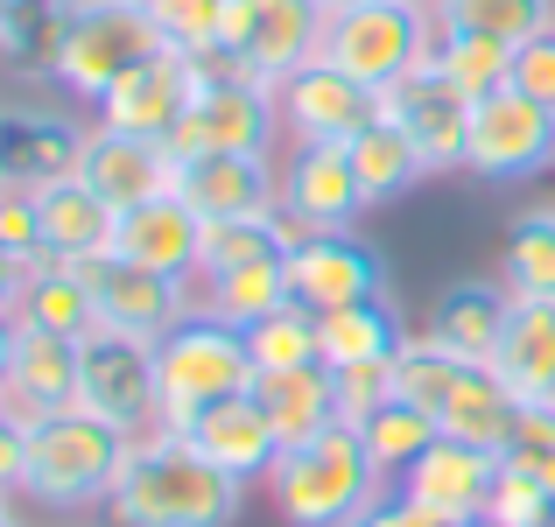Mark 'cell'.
Returning a JSON list of instances; mask_svg holds the SVG:
<instances>
[{
  "mask_svg": "<svg viewBox=\"0 0 555 527\" xmlns=\"http://www.w3.org/2000/svg\"><path fill=\"white\" fill-rule=\"evenodd\" d=\"M240 506L246 486L232 472H218L183 429H149L127 444L106 514L113 527H232Z\"/></svg>",
  "mask_w": 555,
  "mask_h": 527,
  "instance_id": "obj_1",
  "label": "cell"
},
{
  "mask_svg": "<svg viewBox=\"0 0 555 527\" xmlns=\"http://www.w3.org/2000/svg\"><path fill=\"white\" fill-rule=\"evenodd\" d=\"M127 444L113 422L85 415V408H64V415L28 422V450H22V486L14 500L42 506V514H92V506L113 500L120 486Z\"/></svg>",
  "mask_w": 555,
  "mask_h": 527,
  "instance_id": "obj_2",
  "label": "cell"
},
{
  "mask_svg": "<svg viewBox=\"0 0 555 527\" xmlns=\"http://www.w3.org/2000/svg\"><path fill=\"white\" fill-rule=\"evenodd\" d=\"M379 492H387V478L366 458L352 422H331L310 444H288L268 472V500L288 527H359Z\"/></svg>",
  "mask_w": 555,
  "mask_h": 527,
  "instance_id": "obj_3",
  "label": "cell"
},
{
  "mask_svg": "<svg viewBox=\"0 0 555 527\" xmlns=\"http://www.w3.org/2000/svg\"><path fill=\"white\" fill-rule=\"evenodd\" d=\"M190 64H197V92L169 134L177 163H190V155H282L288 127L268 78H246L225 50H197Z\"/></svg>",
  "mask_w": 555,
  "mask_h": 527,
  "instance_id": "obj_4",
  "label": "cell"
},
{
  "mask_svg": "<svg viewBox=\"0 0 555 527\" xmlns=\"http://www.w3.org/2000/svg\"><path fill=\"white\" fill-rule=\"evenodd\" d=\"M155 50H169V42H163V28L141 14V0H70L42 85H50L56 99L99 106V99H106L134 64H149Z\"/></svg>",
  "mask_w": 555,
  "mask_h": 527,
  "instance_id": "obj_5",
  "label": "cell"
},
{
  "mask_svg": "<svg viewBox=\"0 0 555 527\" xmlns=\"http://www.w3.org/2000/svg\"><path fill=\"white\" fill-rule=\"evenodd\" d=\"M254 351L246 331L218 324V317L190 310L163 345H155V387H163V429H190L204 408L232 401V394L254 387Z\"/></svg>",
  "mask_w": 555,
  "mask_h": 527,
  "instance_id": "obj_6",
  "label": "cell"
},
{
  "mask_svg": "<svg viewBox=\"0 0 555 527\" xmlns=\"http://www.w3.org/2000/svg\"><path fill=\"white\" fill-rule=\"evenodd\" d=\"M436 50V8L429 0H359V8H331L324 28V64H338L359 85H393Z\"/></svg>",
  "mask_w": 555,
  "mask_h": 527,
  "instance_id": "obj_7",
  "label": "cell"
},
{
  "mask_svg": "<svg viewBox=\"0 0 555 527\" xmlns=\"http://www.w3.org/2000/svg\"><path fill=\"white\" fill-rule=\"evenodd\" d=\"M78 408L113 422L120 436L163 429V387H155V345L127 331H85L78 338Z\"/></svg>",
  "mask_w": 555,
  "mask_h": 527,
  "instance_id": "obj_8",
  "label": "cell"
},
{
  "mask_svg": "<svg viewBox=\"0 0 555 527\" xmlns=\"http://www.w3.org/2000/svg\"><path fill=\"white\" fill-rule=\"evenodd\" d=\"M324 28H331V0H225L218 50H225L246 78L282 85L288 70L317 64Z\"/></svg>",
  "mask_w": 555,
  "mask_h": 527,
  "instance_id": "obj_9",
  "label": "cell"
},
{
  "mask_svg": "<svg viewBox=\"0 0 555 527\" xmlns=\"http://www.w3.org/2000/svg\"><path fill=\"white\" fill-rule=\"evenodd\" d=\"M548 163H555V106L514 92V85L472 99V141H464V169L472 176H486V183H528Z\"/></svg>",
  "mask_w": 555,
  "mask_h": 527,
  "instance_id": "obj_10",
  "label": "cell"
},
{
  "mask_svg": "<svg viewBox=\"0 0 555 527\" xmlns=\"http://www.w3.org/2000/svg\"><path fill=\"white\" fill-rule=\"evenodd\" d=\"M85 288H92V310L106 331H127V338L163 345L169 331L197 310V282H177V274H155L127 254H99L85 260Z\"/></svg>",
  "mask_w": 555,
  "mask_h": 527,
  "instance_id": "obj_11",
  "label": "cell"
},
{
  "mask_svg": "<svg viewBox=\"0 0 555 527\" xmlns=\"http://www.w3.org/2000/svg\"><path fill=\"white\" fill-rule=\"evenodd\" d=\"M78 113H64L56 99H8L0 92V190H50L78 169L85 149Z\"/></svg>",
  "mask_w": 555,
  "mask_h": 527,
  "instance_id": "obj_12",
  "label": "cell"
},
{
  "mask_svg": "<svg viewBox=\"0 0 555 527\" xmlns=\"http://www.w3.org/2000/svg\"><path fill=\"white\" fill-rule=\"evenodd\" d=\"M379 120L401 127V134L415 141V155L429 163V176L464 169V141H472V99H464L436 64H415L408 78L379 85Z\"/></svg>",
  "mask_w": 555,
  "mask_h": 527,
  "instance_id": "obj_13",
  "label": "cell"
},
{
  "mask_svg": "<svg viewBox=\"0 0 555 527\" xmlns=\"http://www.w3.org/2000/svg\"><path fill=\"white\" fill-rule=\"evenodd\" d=\"M366 204L373 197L352 169V141H288L282 218H296V232H352Z\"/></svg>",
  "mask_w": 555,
  "mask_h": 527,
  "instance_id": "obj_14",
  "label": "cell"
},
{
  "mask_svg": "<svg viewBox=\"0 0 555 527\" xmlns=\"http://www.w3.org/2000/svg\"><path fill=\"white\" fill-rule=\"evenodd\" d=\"M288 288L302 310H345V303L387 296V260L359 232H302L288 246Z\"/></svg>",
  "mask_w": 555,
  "mask_h": 527,
  "instance_id": "obj_15",
  "label": "cell"
},
{
  "mask_svg": "<svg viewBox=\"0 0 555 527\" xmlns=\"http://www.w3.org/2000/svg\"><path fill=\"white\" fill-rule=\"evenodd\" d=\"M274 99H282V127L288 141H352L366 134V127L379 120V92L359 78H345L338 64H302L288 70L282 85H274Z\"/></svg>",
  "mask_w": 555,
  "mask_h": 527,
  "instance_id": "obj_16",
  "label": "cell"
},
{
  "mask_svg": "<svg viewBox=\"0 0 555 527\" xmlns=\"http://www.w3.org/2000/svg\"><path fill=\"white\" fill-rule=\"evenodd\" d=\"M492 486H500V450H478V444H457V436H436L415 464H408L401 492L415 506H429L443 527H472L486 520L492 506Z\"/></svg>",
  "mask_w": 555,
  "mask_h": 527,
  "instance_id": "obj_17",
  "label": "cell"
},
{
  "mask_svg": "<svg viewBox=\"0 0 555 527\" xmlns=\"http://www.w3.org/2000/svg\"><path fill=\"white\" fill-rule=\"evenodd\" d=\"M70 176H78L85 190H99L113 211H134V204H149V197H169V183H177V155H169V141L120 134V127L92 120Z\"/></svg>",
  "mask_w": 555,
  "mask_h": 527,
  "instance_id": "obj_18",
  "label": "cell"
},
{
  "mask_svg": "<svg viewBox=\"0 0 555 527\" xmlns=\"http://www.w3.org/2000/svg\"><path fill=\"white\" fill-rule=\"evenodd\" d=\"M169 190H177L204 226L282 211V155H190V163H177V183Z\"/></svg>",
  "mask_w": 555,
  "mask_h": 527,
  "instance_id": "obj_19",
  "label": "cell"
},
{
  "mask_svg": "<svg viewBox=\"0 0 555 527\" xmlns=\"http://www.w3.org/2000/svg\"><path fill=\"white\" fill-rule=\"evenodd\" d=\"M190 92H197V64H190L183 50H155L149 64H134L120 85H113L106 99L92 106L99 127H120V134H149V141H169L190 106Z\"/></svg>",
  "mask_w": 555,
  "mask_h": 527,
  "instance_id": "obj_20",
  "label": "cell"
},
{
  "mask_svg": "<svg viewBox=\"0 0 555 527\" xmlns=\"http://www.w3.org/2000/svg\"><path fill=\"white\" fill-rule=\"evenodd\" d=\"M183 436H190V444H197L204 458L218 464V472L240 478V486H268L274 458H282V436H274L268 408L254 401V387L232 394V401H218V408H204V415L190 422Z\"/></svg>",
  "mask_w": 555,
  "mask_h": 527,
  "instance_id": "obj_21",
  "label": "cell"
},
{
  "mask_svg": "<svg viewBox=\"0 0 555 527\" xmlns=\"http://www.w3.org/2000/svg\"><path fill=\"white\" fill-rule=\"evenodd\" d=\"M506 317H514V288L500 274H472V282H443L436 288V310H429V338L457 359H478L492 365L500 359V338H506Z\"/></svg>",
  "mask_w": 555,
  "mask_h": 527,
  "instance_id": "obj_22",
  "label": "cell"
},
{
  "mask_svg": "<svg viewBox=\"0 0 555 527\" xmlns=\"http://www.w3.org/2000/svg\"><path fill=\"white\" fill-rule=\"evenodd\" d=\"M254 401L268 408L274 436L288 444H310L324 436L331 422H345V401H338V373L324 359H302V365H260L254 373Z\"/></svg>",
  "mask_w": 555,
  "mask_h": 527,
  "instance_id": "obj_23",
  "label": "cell"
},
{
  "mask_svg": "<svg viewBox=\"0 0 555 527\" xmlns=\"http://www.w3.org/2000/svg\"><path fill=\"white\" fill-rule=\"evenodd\" d=\"M0 401H8L22 422L78 408V338H56V331L22 324L14 365H8V380H0Z\"/></svg>",
  "mask_w": 555,
  "mask_h": 527,
  "instance_id": "obj_24",
  "label": "cell"
},
{
  "mask_svg": "<svg viewBox=\"0 0 555 527\" xmlns=\"http://www.w3.org/2000/svg\"><path fill=\"white\" fill-rule=\"evenodd\" d=\"M113 254L141 260L155 274H177V282H197V254H204V218L169 190V197H149L134 211H120V232H113Z\"/></svg>",
  "mask_w": 555,
  "mask_h": 527,
  "instance_id": "obj_25",
  "label": "cell"
},
{
  "mask_svg": "<svg viewBox=\"0 0 555 527\" xmlns=\"http://www.w3.org/2000/svg\"><path fill=\"white\" fill-rule=\"evenodd\" d=\"M520 408L528 401L500 380V365L464 359V373H457V387L443 394L436 422H443V436H457V444H478V450H500L506 458V444H514V429H520Z\"/></svg>",
  "mask_w": 555,
  "mask_h": 527,
  "instance_id": "obj_26",
  "label": "cell"
},
{
  "mask_svg": "<svg viewBox=\"0 0 555 527\" xmlns=\"http://www.w3.org/2000/svg\"><path fill=\"white\" fill-rule=\"evenodd\" d=\"M36 204H42V246H50V260H70V268H85V260L113 254L120 211H113L99 190H85L78 176H64V183L36 190Z\"/></svg>",
  "mask_w": 555,
  "mask_h": 527,
  "instance_id": "obj_27",
  "label": "cell"
},
{
  "mask_svg": "<svg viewBox=\"0 0 555 527\" xmlns=\"http://www.w3.org/2000/svg\"><path fill=\"white\" fill-rule=\"evenodd\" d=\"M500 380L520 394V401H555V303H520L506 317V338H500Z\"/></svg>",
  "mask_w": 555,
  "mask_h": 527,
  "instance_id": "obj_28",
  "label": "cell"
},
{
  "mask_svg": "<svg viewBox=\"0 0 555 527\" xmlns=\"http://www.w3.org/2000/svg\"><path fill=\"white\" fill-rule=\"evenodd\" d=\"M288 303H296V288H288V254L232 268V274H204L197 282V310L218 317V324H232V331H254L260 317L288 310Z\"/></svg>",
  "mask_w": 555,
  "mask_h": 527,
  "instance_id": "obj_29",
  "label": "cell"
},
{
  "mask_svg": "<svg viewBox=\"0 0 555 527\" xmlns=\"http://www.w3.org/2000/svg\"><path fill=\"white\" fill-rule=\"evenodd\" d=\"M14 317L36 324V331H56V338H85V331H99L85 268H70V260H42V268H28L22 296H14Z\"/></svg>",
  "mask_w": 555,
  "mask_h": 527,
  "instance_id": "obj_30",
  "label": "cell"
},
{
  "mask_svg": "<svg viewBox=\"0 0 555 527\" xmlns=\"http://www.w3.org/2000/svg\"><path fill=\"white\" fill-rule=\"evenodd\" d=\"M401 345H408V331H401V317L387 310V296L379 303H345V310H317V351H324L331 373L393 359Z\"/></svg>",
  "mask_w": 555,
  "mask_h": 527,
  "instance_id": "obj_31",
  "label": "cell"
},
{
  "mask_svg": "<svg viewBox=\"0 0 555 527\" xmlns=\"http://www.w3.org/2000/svg\"><path fill=\"white\" fill-rule=\"evenodd\" d=\"M296 240H302V232H296V218H282V211H260V218H218V226H204L197 282H204V274L254 268V260H282Z\"/></svg>",
  "mask_w": 555,
  "mask_h": 527,
  "instance_id": "obj_32",
  "label": "cell"
},
{
  "mask_svg": "<svg viewBox=\"0 0 555 527\" xmlns=\"http://www.w3.org/2000/svg\"><path fill=\"white\" fill-rule=\"evenodd\" d=\"M500 282L520 303H555V204H534L500 240Z\"/></svg>",
  "mask_w": 555,
  "mask_h": 527,
  "instance_id": "obj_33",
  "label": "cell"
},
{
  "mask_svg": "<svg viewBox=\"0 0 555 527\" xmlns=\"http://www.w3.org/2000/svg\"><path fill=\"white\" fill-rule=\"evenodd\" d=\"M352 429H359V444H366V458L379 464V478H387V486H401L408 464H415L422 450L443 436V422H436L429 408H415V401H401V394H393L387 408H373V415L352 422Z\"/></svg>",
  "mask_w": 555,
  "mask_h": 527,
  "instance_id": "obj_34",
  "label": "cell"
},
{
  "mask_svg": "<svg viewBox=\"0 0 555 527\" xmlns=\"http://www.w3.org/2000/svg\"><path fill=\"white\" fill-rule=\"evenodd\" d=\"M429 64L443 70V78L457 85L464 99H486V92H500V85H514V42L478 36V28H443V22H436Z\"/></svg>",
  "mask_w": 555,
  "mask_h": 527,
  "instance_id": "obj_35",
  "label": "cell"
},
{
  "mask_svg": "<svg viewBox=\"0 0 555 527\" xmlns=\"http://www.w3.org/2000/svg\"><path fill=\"white\" fill-rule=\"evenodd\" d=\"M64 14H70V0H8V22H0V64H8L14 78H50Z\"/></svg>",
  "mask_w": 555,
  "mask_h": 527,
  "instance_id": "obj_36",
  "label": "cell"
},
{
  "mask_svg": "<svg viewBox=\"0 0 555 527\" xmlns=\"http://www.w3.org/2000/svg\"><path fill=\"white\" fill-rule=\"evenodd\" d=\"M352 169H359V183H366L373 204L401 197V190H415L422 176H429V163L415 155V141H408L401 127H387V120H373L366 134H352Z\"/></svg>",
  "mask_w": 555,
  "mask_h": 527,
  "instance_id": "obj_37",
  "label": "cell"
},
{
  "mask_svg": "<svg viewBox=\"0 0 555 527\" xmlns=\"http://www.w3.org/2000/svg\"><path fill=\"white\" fill-rule=\"evenodd\" d=\"M436 22L443 28H478V36L500 42H534L542 28H555V0H436Z\"/></svg>",
  "mask_w": 555,
  "mask_h": 527,
  "instance_id": "obj_38",
  "label": "cell"
},
{
  "mask_svg": "<svg viewBox=\"0 0 555 527\" xmlns=\"http://www.w3.org/2000/svg\"><path fill=\"white\" fill-rule=\"evenodd\" d=\"M246 351H254V365H302V359H324V351H317V310L288 303V310L260 317V324L246 331Z\"/></svg>",
  "mask_w": 555,
  "mask_h": 527,
  "instance_id": "obj_39",
  "label": "cell"
},
{
  "mask_svg": "<svg viewBox=\"0 0 555 527\" xmlns=\"http://www.w3.org/2000/svg\"><path fill=\"white\" fill-rule=\"evenodd\" d=\"M155 28H163L169 50L197 56V50H218V22H225V0H141Z\"/></svg>",
  "mask_w": 555,
  "mask_h": 527,
  "instance_id": "obj_40",
  "label": "cell"
},
{
  "mask_svg": "<svg viewBox=\"0 0 555 527\" xmlns=\"http://www.w3.org/2000/svg\"><path fill=\"white\" fill-rule=\"evenodd\" d=\"M486 520L492 527H548L555 520V492L528 472V464H506L500 458V486H492Z\"/></svg>",
  "mask_w": 555,
  "mask_h": 527,
  "instance_id": "obj_41",
  "label": "cell"
},
{
  "mask_svg": "<svg viewBox=\"0 0 555 527\" xmlns=\"http://www.w3.org/2000/svg\"><path fill=\"white\" fill-rule=\"evenodd\" d=\"M0 246H8L22 268H42L50 246H42V204L36 190H0Z\"/></svg>",
  "mask_w": 555,
  "mask_h": 527,
  "instance_id": "obj_42",
  "label": "cell"
},
{
  "mask_svg": "<svg viewBox=\"0 0 555 527\" xmlns=\"http://www.w3.org/2000/svg\"><path fill=\"white\" fill-rule=\"evenodd\" d=\"M393 359H373V365H345L338 373V401H345V422H366L373 408L393 401Z\"/></svg>",
  "mask_w": 555,
  "mask_h": 527,
  "instance_id": "obj_43",
  "label": "cell"
},
{
  "mask_svg": "<svg viewBox=\"0 0 555 527\" xmlns=\"http://www.w3.org/2000/svg\"><path fill=\"white\" fill-rule=\"evenodd\" d=\"M514 92L555 106V28H542L534 42H520V50H514Z\"/></svg>",
  "mask_w": 555,
  "mask_h": 527,
  "instance_id": "obj_44",
  "label": "cell"
},
{
  "mask_svg": "<svg viewBox=\"0 0 555 527\" xmlns=\"http://www.w3.org/2000/svg\"><path fill=\"white\" fill-rule=\"evenodd\" d=\"M359 527H443V520H436L429 506H415V500H408L401 486H387V492L373 500V514L359 520Z\"/></svg>",
  "mask_w": 555,
  "mask_h": 527,
  "instance_id": "obj_45",
  "label": "cell"
},
{
  "mask_svg": "<svg viewBox=\"0 0 555 527\" xmlns=\"http://www.w3.org/2000/svg\"><path fill=\"white\" fill-rule=\"evenodd\" d=\"M22 450H28V422L0 401V492L22 486Z\"/></svg>",
  "mask_w": 555,
  "mask_h": 527,
  "instance_id": "obj_46",
  "label": "cell"
},
{
  "mask_svg": "<svg viewBox=\"0 0 555 527\" xmlns=\"http://www.w3.org/2000/svg\"><path fill=\"white\" fill-rule=\"evenodd\" d=\"M22 274H28V268L8 254V246H0V310H14V296H22Z\"/></svg>",
  "mask_w": 555,
  "mask_h": 527,
  "instance_id": "obj_47",
  "label": "cell"
},
{
  "mask_svg": "<svg viewBox=\"0 0 555 527\" xmlns=\"http://www.w3.org/2000/svg\"><path fill=\"white\" fill-rule=\"evenodd\" d=\"M14 345H22V317L0 310V380H8V365H14Z\"/></svg>",
  "mask_w": 555,
  "mask_h": 527,
  "instance_id": "obj_48",
  "label": "cell"
},
{
  "mask_svg": "<svg viewBox=\"0 0 555 527\" xmlns=\"http://www.w3.org/2000/svg\"><path fill=\"white\" fill-rule=\"evenodd\" d=\"M0 527H22V514H14V492H0Z\"/></svg>",
  "mask_w": 555,
  "mask_h": 527,
  "instance_id": "obj_49",
  "label": "cell"
},
{
  "mask_svg": "<svg viewBox=\"0 0 555 527\" xmlns=\"http://www.w3.org/2000/svg\"><path fill=\"white\" fill-rule=\"evenodd\" d=\"M331 8H359V0H331Z\"/></svg>",
  "mask_w": 555,
  "mask_h": 527,
  "instance_id": "obj_50",
  "label": "cell"
},
{
  "mask_svg": "<svg viewBox=\"0 0 555 527\" xmlns=\"http://www.w3.org/2000/svg\"><path fill=\"white\" fill-rule=\"evenodd\" d=\"M0 22H8V0H0Z\"/></svg>",
  "mask_w": 555,
  "mask_h": 527,
  "instance_id": "obj_51",
  "label": "cell"
},
{
  "mask_svg": "<svg viewBox=\"0 0 555 527\" xmlns=\"http://www.w3.org/2000/svg\"><path fill=\"white\" fill-rule=\"evenodd\" d=\"M472 527H492V520H472Z\"/></svg>",
  "mask_w": 555,
  "mask_h": 527,
  "instance_id": "obj_52",
  "label": "cell"
},
{
  "mask_svg": "<svg viewBox=\"0 0 555 527\" xmlns=\"http://www.w3.org/2000/svg\"><path fill=\"white\" fill-rule=\"evenodd\" d=\"M429 8H436V0H429Z\"/></svg>",
  "mask_w": 555,
  "mask_h": 527,
  "instance_id": "obj_53",
  "label": "cell"
},
{
  "mask_svg": "<svg viewBox=\"0 0 555 527\" xmlns=\"http://www.w3.org/2000/svg\"><path fill=\"white\" fill-rule=\"evenodd\" d=\"M548 527H555V520H548Z\"/></svg>",
  "mask_w": 555,
  "mask_h": 527,
  "instance_id": "obj_54",
  "label": "cell"
}]
</instances>
